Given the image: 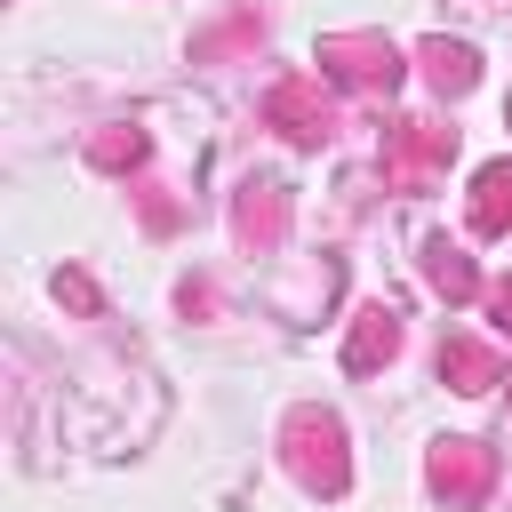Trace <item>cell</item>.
Segmentation results:
<instances>
[{
  "instance_id": "13",
  "label": "cell",
  "mask_w": 512,
  "mask_h": 512,
  "mask_svg": "<svg viewBox=\"0 0 512 512\" xmlns=\"http://www.w3.org/2000/svg\"><path fill=\"white\" fill-rule=\"evenodd\" d=\"M56 296H64V304H72V312H96V288H88V280H80V272H64V280H56Z\"/></svg>"
},
{
  "instance_id": "8",
  "label": "cell",
  "mask_w": 512,
  "mask_h": 512,
  "mask_svg": "<svg viewBox=\"0 0 512 512\" xmlns=\"http://www.w3.org/2000/svg\"><path fill=\"white\" fill-rule=\"evenodd\" d=\"M504 224H512V160L480 168V184H472V232H480V240H496Z\"/></svg>"
},
{
  "instance_id": "10",
  "label": "cell",
  "mask_w": 512,
  "mask_h": 512,
  "mask_svg": "<svg viewBox=\"0 0 512 512\" xmlns=\"http://www.w3.org/2000/svg\"><path fill=\"white\" fill-rule=\"evenodd\" d=\"M424 272H432V288H440L448 304H472V296H480L472 256H464V248H448V240H424Z\"/></svg>"
},
{
  "instance_id": "6",
  "label": "cell",
  "mask_w": 512,
  "mask_h": 512,
  "mask_svg": "<svg viewBox=\"0 0 512 512\" xmlns=\"http://www.w3.org/2000/svg\"><path fill=\"white\" fill-rule=\"evenodd\" d=\"M440 376L456 392H488V384H504V352L496 344H472V336H448L440 344Z\"/></svg>"
},
{
  "instance_id": "15",
  "label": "cell",
  "mask_w": 512,
  "mask_h": 512,
  "mask_svg": "<svg viewBox=\"0 0 512 512\" xmlns=\"http://www.w3.org/2000/svg\"><path fill=\"white\" fill-rule=\"evenodd\" d=\"M504 112H512V104H504Z\"/></svg>"
},
{
  "instance_id": "11",
  "label": "cell",
  "mask_w": 512,
  "mask_h": 512,
  "mask_svg": "<svg viewBox=\"0 0 512 512\" xmlns=\"http://www.w3.org/2000/svg\"><path fill=\"white\" fill-rule=\"evenodd\" d=\"M280 216H288L280 184H256V192L240 200V232H248V240H280Z\"/></svg>"
},
{
  "instance_id": "4",
  "label": "cell",
  "mask_w": 512,
  "mask_h": 512,
  "mask_svg": "<svg viewBox=\"0 0 512 512\" xmlns=\"http://www.w3.org/2000/svg\"><path fill=\"white\" fill-rule=\"evenodd\" d=\"M488 480H496V456L480 440H440L432 448V488L448 496V512H472L488 496Z\"/></svg>"
},
{
  "instance_id": "5",
  "label": "cell",
  "mask_w": 512,
  "mask_h": 512,
  "mask_svg": "<svg viewBox=\"0 0 512 512\" xmlns=\"http://www.w3.org/2000/svg\"><path fill=\"white\" fill-rule=\"evenodd\" d=\"M264 120H272L280 136H296V144H328V128H336V104L320 96V80H280V88L264 96Z\"/></svg>"
},
{
  "instance_id": "14",
  "label": "cell",
  "mask_w": 512,
  "mask_h": 512,
  "mask_svg": "<svg viewBox=\"0 0 512 512\" xmlns=\"http://www.w3.org/2000/svg\"><path fill=\"white\" fill-rule=\"evenodd\" d=\"M488 304H496V328L512 336V280H496V288H488Z\"/></svg>"
},
{
  "instance_id": "9",
  "label": "cell",
  "mask_w": 512,
  "mask_h": 512,
  "mask_svg": "<svg viewBox=\"0 0 512 512\" xmlns=\"http://www.w3.org/2000/svg\"><path fill=\"white\" fill-rule=\"evenodd\" d=\"M416 56H424V80H432L440 96H464V88L480 80V64H472V48H464V40H424Z\"/></svg>"
},
{
  "instance_id": "1",
  "label": "cell",
  "mask_w": 512,
  "mask_h": 512,
  "mask_svg": "<svg viewBox=\"0 0 512 512\" xmlns=\"http://www.w3.org/2000/svg\"><path fill=\"white\" fill-rule=\"evenodd\" d=\"M280 440H288V472H296L312 496H344V480H352V472H344V424H336L328 408H296Z\"/></svg>"
},
{
  "instance_id": "2",
  "label": "cell",
  "mask_w": 512,
  "mask_h": 512,
  "mask_svg": "<svg viewBox=\"0 0 512 512\" xmlns=\"http://www.w3.org/2000/svg\"><path fill=\"white\" fill-rule=\"evenodd\" d=\"M320 72L360 88V96H392L400 88V48L384 32H328L320 40Z\"/></svg>"
},
{
  "instance_id": "7",
  "label": "cell",
  "mask_w": 512,
  "mask_h": 512,
  "mask_svg": "<svg viewBox=\"0 0 512 512\" xmlns=\"http://www.w3.org/2000/svg\"><path fill=\"white\" fill-rule=\"evenodd\" d=\"M392 352H400V320H392L384 304H376V312H360V320H352V344H344V368H352V376H368V368H376V360H392Z\"/></svg>"
},
{
  "instance_id": "3",
  "label": "cell",
  "mask_w": 512,
  "mask_h": 512,
  "mask_svg": "<svg viewBox=\"0 0 512 512\" xmlns=\"http://www.w3.org/2000/svg\"><path fill=\"white\" fill-rule=\"evenodd\" d=\"M448 152H456V128H440V120H400V128L384 136L392 184H432V176L448 168Z\"/></svg>"
},
{
  "instance_id": "12",
  "label": "cell",
  "mask_w": 512,
  "mask_h": 512,
  "mask_svg": "<svg viewBox=\"0 0 512 512\" xmlns=\"http://www.w3.org/2000/svg\"><path fill=\"white\" fill-rule=\"evenodd\" d=\"M88 160H96V168H136V160H144V136H136V128H104V136L88 144Z\"/></svg>"
}]
</instances>
